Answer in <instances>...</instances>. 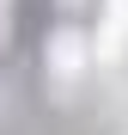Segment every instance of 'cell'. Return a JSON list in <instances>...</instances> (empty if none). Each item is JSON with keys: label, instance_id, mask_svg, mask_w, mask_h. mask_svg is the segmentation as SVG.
<instances>
[{"label": "cell", "instance_id": "6da1fadb", "mask_svg": "<svg viewBox=\"0 0 128 135\" xmlns=\"http://www.w3.org/2000/svg\"><path fill=\"white\" fill-rule=\"evenodd\" d=\"M79 55H85V49H79V37H55V61L67 68V74L79 68Z\"/></svg>", "mask_w": 128, "mask_h": 135}]
</instances>
